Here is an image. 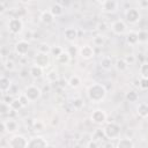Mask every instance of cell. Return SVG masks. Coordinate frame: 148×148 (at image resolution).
Segmentation results:
<instances>
[{
	"mask_svg": "<svg viewBox=\"0 0 148 148\" xmlns=\"http://www.w3.org/2000/svg\"><path fill=\"white\" fill-rule=\"evenodd\" d=\"M3 124H5V127H6V132L7 133H15L18 128V124L16 120L14 119H7V120H2Z\"/></svg>",
	"mask_w": 148,
	"mask_h": 148,
	"instance_id": "17",
	"label": "cell"
},
{
	"mask_svg": "<svg viewBox=\"0 0 148 148\" xmlns=\"http://www.w3.org/2000/svg\"><path fill=\"white\" fill-rule=\"evenodd\" d=\"M125 18H126V22L130 24L139 23L141 20V13H140L139 8H135V7L127 8L125 10Z\"/></svg>",
	"mask_w": 148,
	"mask_h": 148,
	"instance_id": "4",
	"label": "cell"
},
{
	"mask_svg": "<svg viewBox=\"0 0 148 148\" xmlns=\"http://www.w3.org/2000/svg\"><path fill=\"white\" fill-rule=\"evenodd\" d=\"M29 140L22 134H15L8 140L9 148H28Z\"/></svg>",
	"mask_w": 148,
	"mask_h": 148,
	"instance_id": "3",
	"label": "cell"
},
{
	"mask_svg": "<svg viewBox=\"0 0 148 148\" xmlns=\"http://www.w3.org/2000/svg\"><path fill=\"white\" fill-rule=\"evenodd\" d=\"M116 148H134V142L130 138H123L118 140Z\"/></svg>",
	"mask_w": 148,
	"mask_h": 148,
	"instance_id": "21",
	"label": "cell"
},
{
	"mask_svg": "<svg viewBox=\"0 0 148 148\" xmlns=\"http://www.w3.org/2000/svg\"><path fill=\"white\" fill-rule=\"evenodd\" d=\"M2 101H5L6 103H8V104H10L13 101H14V98H13V96L12 95H9V94H7V95H5V97H3V99Z\"/></svg>",
	"mask_w": 148,
	"mask_h": 148,
	"instance_id": "45",
	"label": "cell"
},
{
	"mask_svg": "<svg viewBox=\"0 0 148 148\" xmlns=\"http://www.w3.org/2000/svg\"><path fill=\"white\" fill-rule=\"evenodd\" d=\"M39 20H40V22L43 24L50 25V24H52L54 22V16L52 15V13L50 10H44V12H42V14L39 16Z\"/></svg>",
	"mask_w": 148,
	"mask_h": 148,
	"instance_id": "14",
	"label": "cell"
},
{
	"mask_svg": "<svg viewBox=\"0 0 148 148\" xmlns=\"http://www.w3.org/2000/svg\"><path fill=\"white\" fill-rule=\"evenodd\" d=\"M56 61H57L59 65L66 66V65H68V64H69V61H71V56L68 54V52H67V51H64L59 57H57V58H56Z\"/></svg>",
	"mask_w": 148,
	"mask_h": 148,
	"instance_id": "23",
	"label": "cell"
},
{
	"mask_svg": "<svg viewBox=\"0 0 148 148\" xmlns=\"http://www.w3.org/2000/svg\"><path fill=\"white\" fill-rule=\"evenodd\" d=\"M136 113L141 118L148 117V103H140L136 108Z\"/></svg>",
	"mask_w": 148,
	"mask_h": 148,
	"instance_id": "24",
	"label": "cell"
},
{
	"mask_svg": "<svg viewBox=\"0 0 148 148\" xmlns=\"http://www.w3.org/2000/svg\"><path fill=\"white\" fill-rule=\"evenodd\" d=\"M51 50H52V46H50V44H47V43H40V44L37 46V51H38L39 53L50 54V53H51Z\"/></svg>",
	"mask_w": 148,
	"mask_h": 148,
	"instance_id": "27",
	"label": "cell"
},
{
	"mask_svg": "<svg viewBox=\"0 0 148 148\" xmlns=\"http://www.w3.org/2000/svg\"><path fill=\"white\" fill-rule=\"evenodd\" d=\"M111 30L114 35L121 36V35L127 34V25L123 20H116L111 24Z\"/></svg>",
	"mask_w": 148,
	"mask_h": 148,
	"instance_id": "9",
	"label": "cell"
},
{
	"mask_svg": "<svg viewBox=\"0 0 148 148\" xmlns=\"http://www.w3.org/2000/svg\"><path fill=\"white\" fill-rule=\"evenodd\" d=\"M112 59L110 58V57H103L102 59H101V61H99V66L104 69V71H110L111 69V67H112Z\"/></svg>",
	"mask_w": 148,
	"mask_h": 148,
	"instance_id": "25",
	"label": "cell"
},
{
	"mask_svg": "<svg viewBox=\"0 0 148 148\" xmlns=\"http://www.w3.org/2000/svg\"><path fill=\"white\" fill-rule=\"evenodd\" d=\"M128 64H127V61L125 60V58H118L117 60H116V62H114V67H116V69L118 71V72H120V73H124V72H126L127 69H128Z\"/></svg>",
	"mask_w": 148,
	"mask_h": 148,
	"instance_id": "20",
	"label": "cell"
},
{
	"mask_svg": "<svg viewBox=\"0 0 148 148\" xmlns=\"http://www.w3.org/2000/svg\"><path fill=\"white\" fill-rule=\"evenodd\" d=\"M139 7L140 8H146V7H148V0H141V1H139Z\"/></svg>",
	"mask_w": 148,
	"mask_h": 148,
	"instance_id": "46",
	"label": "cell"
},
{
	"mask_svg": "<svg viewBox=\"0 0 148 148\" xmlns=\"http://www.w3.org/2000/svg\"><path fill=\"white\" fill-rule=\"evenodd\" d=\"M139 87H140V89H143V90H146V89H148V79H140L139 80Z\"/></svg>",
	"mask_w": 148,
	"mask_h": 148,
	"instance_id": "40",
	"label": "cell"
},
{
	"mask_svg": "<svg viewBox=\"0 0 148 148\" xmlns=\"http://www.w3.org/2000/svg\"><path fill=\"white\" fill-rule=\"evenodd\" d=\"M12 86H13V83L9 80V77L2 75L1 79H0V90H1V92H3V94L8 92L9 89L12 88Z\"/></svg>",
	"mask_w": 148,
	"mask_h": 148,
	"instance_id": "18",
	"label": "cell"
},
{
	"mask_svg": "<svg viewBox=\"0 0 148 148\" xmlns=\"http://www.w3.org/2000/svg\"><path fill=\"white\" fill-rule=\"evenodd\" d=\"M37 38H39V32L34 31V34H32V39H37Z\"/></svg>",
	"mask_w": 148,
	"mask_h": 148,
	"instance_id": "48",
	"label": "cell"
},
{
	"mask_svg": "<svg viewBox=\"0 0 148 148\" xmlns=\"http://www.w3.org/2000/svg\"><path fill=\"white\" fill-rule=\"evenodd\" d=\"M49 143L46 141V139H44L43 136H32L31 139H29L28 142V148H47Z\"/></svg>",
	"mask_w": 148,
	"mask_h": 148,
	"instance_id": "11",
	"label": "cell"
},
{
	"mask_svg": "<svg viewBox=\"0 0 148 148\" xmlns=\"http://www.w3.org/2000/svg\"><path fill=\"white\" fill-rule=\"evenodd\" d=\"M29 75L32 77V79H39L43 76V68L36 66V65H32L29 67Z\"/></svg>",
	"mask_w": 148,
	"mask_h": 148,
	"instance_id": "22",
	"label": "cell"
},
{
	"mask_svg": "<svg viewBox=\"0 0 148 148\" xmlns=\"http://www.w3.org/2000/svg\"><path fill=\"white\" fill-rule=\"evenodd\" d=\"M34 65L40 67V68H46L50 65V56L45 53H39L37 52L35 58H34Z\"/></svg>",
	"mask_w": 148,
	"mask_h": 148,
	"instance_id": "8",
	"label": "cell"
},
{
	"mask_svg": "<svg viewBox=\"0 0 148 148\" xmlns=\"http://www.w3.org/2000/svg\"><path fill=\"white\" fill-rule=\"evenodd\" d=\"M106 88L101 83H92L87 89V96L90 102L92 103H101L106 97Z\"/></svg>",
	"mask_w": 148,
	"mask_h": 148,
	"instance_id": "1",
	"label": "cell"
},
{
	"mask_svg": "<svg viewBox=\"0 0 148 148\" xmlns=\"http://www.w3.org/2000/svg\"><path fill=\"white\" fill-rule=\"evenodd\" d=\"M18 101H20V103L22 104V106L23 108H25V106H28L29 105V103H30V101H29V98L25 96V94L24 92H22V94H20L18 95Z\"/></svg>",
	"mask_w": 148,
	"mask_h": 148,
	"instance_id": "36",
	"label": "cell"
},
{
	"mask_svg": "<svg viewBox=\"0 0 148 148\" xmlns=\"http://www.w3.org/2000/svg\"><path fill=\"white\" fill-rule=\"evenodd\" d=\"M126 99L128 101V102H131V103H134V102H136L138 99H139V94L135 91V90H130L128 92H126Z\"/></svg>",
	"mask_w": 148,
	"mask_h": 148,
	"instance_id": "29",
	"label": "cell"
},
{
	"mask_svg": "<svg viewBox=\"0 0 148 148\" xmlns=\"http://www.w3.org/2000/svg\"><path fill=\"white\" fill-rule=\"evenodd\" d=\"M83 105H84V102H83V99L80 98V97H75V98L73 99V102H72V106H73L75 110H81V109L83 108Z\"/></svg>",
	"mask_w": 148,
	"mask_h": 148,
	"instance_id": "31",
	"label": "cell"
},
{
	"mask_svg": "<svg viewBox=\"0 0 148 148\" xmlns=\"http://www.w3.org/2000/svg\"><path fill=\"white\" fill-rule=\"evenodd\" d=\"M125 60L127 61L128 65H132V64L135 62V57H134L133 54H130V56H126V57H125Z\"/></svg>",
	"mask_w": 148,
	"mask_h": 148,
	"instance_id": "44",
	"label": "cell"
},
{
	"mask_svg": "<svg viewBox=\"0 0 148 148\" xmlns=\"http://www.w3.org/2000/svg\"><path fill=\"white\" fill-rule=\"evenodd\" d=\"M67 52H68V54H69L71 57H72V56H75V54L77 53V47H76L75 45H71V46H68Z\"/></svg>",
	"mask_w": 148,
	"mask_h": 148,
	"instance_id": "41",
	"label": "cell"
},
{
	"mask_svg": "<svg viewBox=\"0 0 148 148\" xmlns=\"http://www.w3.org/2000/svg\"><path fill=\"white\" fill-rule=\"evenodd\" d=\"M92 44H94L95 46H98V47L103 46V45L105 44V38H104V36H103V35H97V36H95V37L92 38Z\"/></svg>",
	"mask_w": 148,
	"mask_h": 148,
	"instance_id": "30",
	"label": "cell"
},
{
	"mask_svg": "<svg viewBox=\"0 0 148 148\" xmlns=\"http://www.w3.org/2000/svg\"><path fill=\"white\" fill-rule=\"evenodd\" d=\"M138 34H139V43H146V42H148V31L140 30V31H138Z\"/></svg>",
	"mask_w": 148,
	"mask_h": 148,
	"instance_id": "37",
	"label": "cell"
},
{
	"mask_svg": "<svg viewBox=\"0 0 148 148\" xmlns=\"http://www.w3.org/2000/svg\"><path fill=\"white\" fill-rule=\"evenodd\" d=\"M64 36L65 38L68 40V42H74L77 36H79V32L76 30V28H73V27H69V28H66L64 30Z\"/></svg>",
	"mask_w": 148,
	"mask_h": 148,
	"instance_id": "15",
	"label": "cell"
},
{
	"mask_svg": "<svg viewBox=\"0 0 148 148\" xmlns=\"http://www.w3.org/2000/svg\"><path fill=\"white\" fill-rule=\"evenodd\" d=\"M10 108H12V111H18V110H21L23 106H22V104L20 103L18 98H14V101L10 103Z\"/></svg>",
	"mask_w": 148,
	"mask_h": 148,
	"instance_id": "38",
	"label": "cell"
},
{
	"mask_svg": "<svg viewBox=\"0 0 148 148\" xmlns=\"http://www.w3.org/2000/svg\"><path fill=\"white\" fill-rule=\"evenodd\" d=\"M87 148H99V146H98L96 140H90L87 143Z\"/></svg>",
	"mask_w": 148,
	"mask_h": 148,
	"instance_id": "43",
	"label": "cell"
},
{
	"mask_svg": "<svg viewBox=\"0 0 148 148\" xmlns=\"http://www.w3.org/2000/svg\"><path fill=\"white\" fill-rule=\"evenodd\" d=\"M64 52V49L61 47V46H59V45H56V46H52V50H51V54L54 57V58H57V57H59L61 53Z\"/></svg>",
	"mask_w": 148,
	"mask_h": 148,
	"instance_id": "35",
	"label": "cell"
},
{
	"mask_svg": "<svg viewBox=\"0 0 148 148\" xmlns=\"http://www.w3.org/2000/svg\"><path fill=\"white\" fill-rule=\"evenodd\" d=\"M97 30L101 31V32L106 31V30H108V25H106V23H105V22H99V23L97 24Z\"/></svg>",
	"mask_w": 148,
	"mask_h": 148,
	"instance_id": "42",
	"label": "cell"
},
{
	"mask_svg": "<svg viewBox=\"0 0 148 148\" xmlns=\"http://www.w3.org/2000/svg\"><path fill=\"white\" fill-rule=\"evenodd\" d=\"M7 27L9 32H12L13 35H18L23 30V22L20 17H12L7 23Z\"/></svg>",
	"mask_w": 148,
	"mask_h": 148,
	"instance_id": "6",
	"label": "cell"
},
{
	"mask_svg": "<svg viewBox=\"0 0 148 148\" xmlns=\"http://www.w3.org/2000/svg\"><path fill=\"white\" fill-rule=\"evenodd\" d=\"M46 79L49 82H57L59 80V75H58V72L56 69H51L50 72L46 73Z\"/></svg>",
	"mask_w": 148,
	"mask_h": 148,
	"instance_id": "28",
	"label": "cell"
},
{
	"mask_svg": "<svg viewBox=\"0 0 148 148\" xmlns=\"http://www.w3.org/2000/svg\"><path fill=\"white\" fill-rule=\"evenodd\" d=\"M58 124H59V118H58V117H53L52 120H51V125L54 127V126H57Z\"/></svg>",
	"mask_w": 148,
	"mask_h": 148,
	"instance_id": "47",
	"label": "cell"
},
{
	"mask_svg": "<svg viewBox=\"0 0 148 148\" xmlns=\"http://www.w3.org/2000/svg\"><path fill=\"white\" fill-rule=\"evenodd\" d=\"M65 148H68V147H65Z\"/></svg>",
	"mask_w": 148,
	"mask_h": 148,
	"instance_id": "51",
	"label": "cell"
},
{
	"mask_svg": "<svg viewBox=\"0 0 148 148\" xmlns=\"http://www.w3.org/2000/svg\"><path fill=\"white\" fill-rule=\"evenodd\" d=\"M49 10L52 13V15H53L54 17H59V16H61V15L64 14V6H62L60 2H56V3H53V5L50 7Z\"/></svg>",
	"mask_w": 148,
	"mask_h": 148,
	"instance_id": "19",
	"label": "cell"
},
{
	"mask_svg": "<svg viewBox=\"0 0 148 148\" xmlns=\"http://www.w3.org/2000/svg\"><path fill=\"white\" fill-rule=\"evenodd\" d=\"M0 111H1V114H7L12 111V108H10V104L6 103L5 101L1 102V106H0Z\"/></svg>",
	"mask_w": 148,
	"mask_h": 148,
	"instance_id": "34",
	"label": "cell"
},
{
	"mask_svg": "<svg viewBox=\"0 0 148 148\" xmlns=\"http://www.w3.org/2000/svg\"><path fill=\"white\" fill-rule=\"evenodd\" d=\"M104 136L110 139V140H116V139H119L120 136V126L116 123H109L104 130Z\"/></svg>",
	"mask_w": 148,
	"mask_h": 148,
	"instance_id": "2",
	"label": "cell"
},
{
	"mask_svg": "<svg viewBox=\"0 0 148 148\" xmlns=\"http://www.w3.org/2000/svg\"><path fill=\"white\" fill-rule=\"evenodd\" d=\"M79 53H80V57H81L82 59H84V60H89V59L94 58V56H95V50H94V47H92L91 45H89V44H84L83 46L80 47Z\"/></svg>",
	"mask_w": 148,
	"mask_h": 148,
	"instance_id": "13",
	"label": "cell"
},
{
	"mask_svg": "<svg viewBox=\"0 0 148 148\" xmlns=\"http://www.w3.org/2000/svg\"><path fill=\"white\" fill-rule=\"evenodd\" d=\"M32 128H34V131H36V132L43 131V130H44V124H43L42 121L37 120V121H35V123L32 124Z\"/></svg>",
	"mask_w": 148,
	"mask_h": 148,
	"instance_id": "39",
	"label": "cell"
},
{
	"mask_svg": "<svg viewBox=\"0 0 148 148\" xmlns=\"http://www.w3.org/2000/svg\"><path fill=\"white\" fill-rule=\"evenodd\" d=\"M1 148H6V147H1Z\"/></svg>",
	"mask_w": 148,
	"mask_h": 148,
	"instance_id": "50",
	"label": "cell"
},
{
	"mask_svg": "<svg viewBox=\"0 0 148 148\" xmlns=\"http://www.w3.org/2000/svg\"><path fill=\"white\" fill-rule=\"evenodd\" d=\"M24 94H25V96L29 98L30 102H35V101H37V99H39V98L42 97L43 91H42V89H40L38 86H36V84H30V86H28V87L25 88Z\"/></svg>",
	"mask_w": 148,
	"mask_h": 148,
	"instance_id": "5",
	"label": "cell"
},
{
	"mask_svg": "<svg viewBox=\"0 0 148 148\" xmlns=\"http://www.w3.org/2000/svg\"><path fill=\"white\" fill-rule=\"evenodd\" d=\"M139 72H140V75L142 79H148V62L141 64Z\"/></svg>",
	"mask_w": 148,
	"mask_h": 148,
	"instance_id": "33",
	"label": "cell"
},
{
	"mask_svg": "<svg viewBox=\"0 0 148 148\" xmlns=\"http://www.w3.org/2000/svg\"><path fill=\"white\" fill-rule=\"evenodd\" d=\"M99 6H101V10L106 14L116 13L119 9V2L116 0H104L99 2Z\"/></svg>",
	"mask_w": 148,
	"mask_h": 148,
	"instance_id": "7",
	"label": "cell"
},
{
	"mask_svg": "<svg viewBox=\"0 0 148 148\" xmlns=\"http://www.w3.org/2000/svg\"><path fill=\"white\" fill-rule=\"evenodd\" d=\"M14 50L18 56H25L30 50V44L27 39H21V40L15 43Z\"/></svg>",
	"mask_w": 148,
	"mask_h": 148,
	"instance_id": "12",
	"label": "cell"
},
{
	"mask_svg": "<svg viewBox=\"0 0 148 148\" xmlns=\"http://www.w3.org/2000/svg\"><path fill=\"white\" fill-rule=\"evenodd\" d=\"M3 67H5L6 71H8V72H13V71L15 69V62H14V60H12V59L8 58L7 60L3 61Z\"/></svg>",
	"mask_w": 148,
	"mask_h": 148,
	"instance_id": "32",
	"label": "cell"
},
{
	"mask_svg": "<svg viewBox=\"0 0 148 148\" xmlns=\"http://www.w3.org/2000/svg\"><path fill=\"white\" fill-rule=\"evenodd\" d=\"M126 42L128 45L131 46H134L139 43V34L138 31H134V30H130L127 34H126Z\"/></svg>",
	"mask_w": 148,
	"mask_h": 148,
	"instance_id": "16",
	"label": "cell"
},
{
	"mask_svg": "<svg viewBox=\"0 0 148 148\" xmlns=\"http://www.w3.org/2000/svg\"><path fill=\"white\" fill-rule=\"evenodd\" d=\"M106 117L108 116H106V112L104 110L96 109V110L92 111V113L90 116V119H91L92 123H95L97 125H102V124H104L106 121Z\"/></svg>",
	"mask_w": 148,
	"mask_h": 148,
	"instance_id": "10",
	"label": "cell"
},
{
	"mask_svg": "<svg viewBox=\"0 0 148 148\" xmlns=\"http://www.w3.org/2000/svg\"><path fill=\"white\" fill-rule=\"evenodd\" d=\"M68 86L71 87V88H79L80 86H81V83H82V81H81V77L79 76V75H72L69 79H68Z\"/></svg>",
	"mask_w": 148,
	"mask_h": 148,
	"instance_id": "26",
	"label": "cell"
},
{
	"mask_svg": "<svg viewBox=\"0 0 148 148\" xmlns=\"http://www.w3.org/2000/svg\"><path fill=\"white\" fill-rule=\"evenodd\" d=\"M47 148H54V147H53V146H50V145H49V146H47Z\"/></svg>",
	"mask_w": 148,
	"mask_h": 148,
	"instance_id": "49",
	"label": "cell"
}]
</instances>
